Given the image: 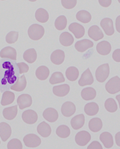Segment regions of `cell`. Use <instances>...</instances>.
Here are the masks:
<instances>
[{
	"mask_svg": "<svg viewBox=\"0 0 120 149\" xmlns=\"http://www.w3.org/2000/svg\"><path fill=\"white\" fill-rule=\"evenodd\" d=\"M44 27L38 24H33L28 29V36L34 41H37L41 39L44 36Z\"/></svg>",
	"mask_w": 120,
	"mask_h": 149,
	"instance_id": "6da1fadb",
	"label": "cell"
},
{
	"mask_svg": "<svg viewBox=\"0 0 120 149\" xmlns=\"http://www.w3.org/2000/svg\"><path fill=\"white\" fill-rule=\"evenodd\" d=\"M105 90L109 94H116L120 91V78L116 76L110 79L105 85Z\"/></svg>",
	"mask_w": 120,
	"mask_h": 149,
	"instance_id": "7a4b0ae2",
	"label": "cell"
},
{
	"mask_svg": "<svg viewBox=\"0 0 120 149\" xmlns=\"http://www.w3.org/2000/svg\"><path fill=\"white\" fill-rule=\"evenodd\" d=\"M109 74V66L108 63L100 65L95 71V77L98 82L103 83Z\"/></svg>",
	"mask_w": 120,
	"mask_h": 149,
	"instance_id": "3957f363",
	"label": "cell"
},
{
	"mask_svg": "<svg viewBox=\"0 0 120 149\" xmlns=\"http://www.w3.org/2000/svg\"><path fill=\"white\" fill-rule=\"evenodd\" d=\"M23 143L27 147L36 148L41 144V141L39 137L34 134H28L23 138Z\"/></svg>",
	"mask_w": 120,
	"mask_h": 149,
	"instance_id": "277c9868",
	"label": "cell"
},
{
	"mask_svg": "<svg viewBox=\"0 0 120 149\" xmlns=\"http://www.w3.org/2000/svg\"><path fill=\"white\" fill-rule=\"evenodd\" d=\"M91 134L88 131L81 130L76 134V137H75V141L77 145L84 146L89 143V142L91 141Z\"/></svg>",
	"mask_w": 120,
	"mask_h": 149,
	"instance_id": "5b68a950",
	"label": "cell"
},
{
	"mask_svg": "<svg viewBox=\"0 0 120 149\" xmlns=\"http://www.w3.org/2000/svg\"><path fill=\"white\" fill-rule=\"evenodd\" d=\"M22 120L28 125L35 124L38 119V116L36 111L29 109L22 113Z\"/></svg>",
	"mask_w": 120,
	"mask_h": 149,
	"instance_id": "8992f818",
	"label": "cell"
},
{
	"mask_svg": "<svg viewBox=\"0 0 120 149\" xmlns=\"http://www.w3.org/2000/svg\"><path fill=\"white\" fill-rule=\"evenodd\" d=\"M17 102L19 108L21 110H23L25 108L31 107L33 101L32 97L29 95L22 94L18 97Z\"/></svg>",
	"mask_w": 120,
	"mask_h": 149,
	"instance_id": "52a82bcc",
	"label": "cell"
},
{
	"mask_svg": "<svg viewBox=\"0 0 120 149\" xmlns=\"http://www.w3.org/2000/svg\"><path fill=\"white\" fill-rule=\"evenodd\" d=\"M101 27H102L103 31L105 34L108 36H111L114 33V23L112 19L110 18H104L101 21L100 23Z\"/></svg>",
	"mask_w": 120,
	"mask_h": 149,
	"instance_id": "ba28073f",
	"label": "cell"
},
{
	"mask_svg": "<svg viewBox=\"0 0 120 149\" xmlns=\"http://www.w3.org/2000/svg\"><path fill=\"white\" fill-rule=\"evenodd\" d=\"M61 111L62 115L65 117H69L76 113V107L72 102L67 101L62 104Z\"/></svg>",
	"mask_w": 120,
	"mask_h": 149,
	"instance_id": "9c48e42d",
	"label": "cell"
},
{
	"mask_svg": "<svg viewBox=\"0 0 120 149\" xmlns=\"http://www.w3.org/2000/svg\"><path fill=\"white\" fill-rule=\"evenodd\" d=\"M93 83V77L92 74L91 73L90 69L89 68L85 71L83 74H81L79 81H78V84L81 87L86 85H91Z\"/></svg>",
	"mask_w": 120,
	"mask_h": 149,
	"instance_id": "30bf717a",
	"label": "cell"
},
{
	"mask_svg": "<svg viewBox=\"0 0 120 149\" xmlns=\"http://www.w3.org/2000/svg\"><path fill=\"white\" fill-rule=\"evenodd\" d=\"M69 31L73 33L76 39L83 37L85 35V28L78 23H72L69 26Z\"/></svg>",
	"mask_w": 120,
	"mask_h": 149,
	"instance_id": "8fae6325",
	"label": "cell"
},
{
	"mask_svg": "<svg viewBox=\"0 0 120 149\" xmlns=\"http://www.w3.org/2000/svg\"><path fill=\"white\" fill-rule=\"evenodd\" d=\"M88 36L91 39L95 41L100 40L104 37L102 29L97 25H93L89 27L88 30Z\"/></svg>",
	"mask_w": 120,
	"mask_h": 149,
	"instance_id": "7c38bea8",
	"label": "cell"
},
{
	"mask_svg": "<svg viewBox=\"0 0 120 149\" xmlns=\"http://www.w3.org/2000/svg\"><path fill=\"white\" fill-rule=\"evenodd\" d=\"M11 128L8 123L2 122L0 123V136L2 141H8L11 135Z\"/></svg>",
	"mask_w": 120,
	"mask_h": 149,
	"instance_id": "4fadbf2b",
	"label": "cell"
},
{
	"mask_svg": "<svg viewBox=\"0 0 120 149\" xmlns=\"http://www.w3.org/2000/svg\"><path fill=\"white\" fill-rule=\"evenodd\" d=\"M93 43L89 39H83L76 42L75 44L76 49L80 53H84L89 49L93 47Z\"/></svg>",
	"mask_w": 120,
	"mask_h": 149,
	"instance_id": "5bb4252c",
	"label": "cell"
},
{
	"mask_svg": "<svg viewBox=\"0 0 120 149\" xmlns=\"http://www.w3.org/2000/svg\"><path fill=\"white\" fill-rule=\"evenodd\" d=\"M1 58H8L11 60L17 59V51L11 47H6L0 51Z\"/></svg>",
	"mask_w": 120,
	"mask_h": 149,
	"instance_id": "9a60e30c",
	"label": "cell"
},
{
	"mask_svg": "<svg viewBox=\"0 0 120 149\" xmlns=\"http://www.w3.org/2000/svg\"><path fill=\"white\" fill-rule=\"evenodd\" d=\"M43 116L48 122L54 123L58 119L59 115L56 109L53 108H48L44 111Z\"/></svg>",
	"mask_w": 120,
	"mask_h": 149,
	"instance_id": "2e32d148",
	"label": "cell"
},
{
	"mask_svg": "<svg viewBox=\"0 0 120 149\" xmlns=\"http://www.w3.org/2000/svg\"><path fill=\"white\" fill-rule=\"evenodd\" d=\"M99 54L102 55H107L112 51V45L109 42L107 41H103L99 43L96 47Z\"/></svg>",
	"mask_w": 120,
	"mask_h": 149,
	"instance_id": "e0dca14e",
	"label": "cell"
},
{
	"mask_svg": "<svg viewBox=\"0 0 120 149\" xmlns=\"http://www.w3.org/2000/svg\"><path fill=\"white\" fill-rule=\"evenodd\" d=\"M65 60V53L61 49H57L54 51L51 55V61L53 64L61 65L62 64Z\"/></svg>",
	"mask_w": 120,
	"mask_h": 149,
	"instance_id": "ac0fdd59",
	"label": "cell"
},
{
	"mask_svg": "<svg viewBox=\"0 0 120 149\" xmlns=\"http://www.w3.org/2000/svg\"><path fill=\"white\" fill-rule=\"evenodd\" d=\"M70 91V87L67 84L55 86L53 88V93L55 96L63 97L66 96Z\"/></svg>",
	"mask_w": 120,
	"mask_h": 149,
	"instance_id": "d6986e66",
	"label": "cell"
},
{
	"mask_svg": "<svg viewBox=\"0 0 120 149\" xmlns=\"http://www.w3.org/2000/svg\"><path fill=\"white\" fill-rule=\"evenodd\" d=\"M100 140L106 148H110L114 146V139L111 133L103 132L100 136Z\"/></svg>",
	"mask_w": 120,
	"mask_h": 149,
	"instance_id": "ffe728a7",
	"label": "cell"
},
{
	"mask_svg": "<svg viewBox=\"0 0 120 149\" xmlns=\"http://www.w3.org/2000/svg\"><path fill=\"white\" fill-rule=\"evenodd\" d=\"M37 131L42 137L46 138V137L50 136L51 133V129L50 125L48 123L46 122H41L37 126Z\"/></svg>",
	"mask_w": 120,
	"mask_h": 149,
	"instance_id": "44dd1931",
	"label": "cell"
},
{
	"mask_svg": "<svg viewBox=\"0 0 120 149\" xmlns=\"http://www.w3.org/2000/svg\"><path fill=\"white\" fill-rule=\"evenodd\" d=\"M27 86L26 78L24 75H22L18 79L15 83L11 86V89L17 92H21L25 90Z\"/></svg>",
	"mask_w": 120,
	"mask_h": 149,
	"instance_id": "7402d4cb",
	"label": "cell"
},
{
	"mask_svg": "<svg viewBox=\"0 0 120 149\" xmlns=\"http://www.w3.org/2000/svg\"><path fill=\"white\" fill-rule=\"evenodd\" d=\"M85 124V116L83 114L75 116L71 120L72 127L74 130H79L84 127Z\"/></svg>",
	"mask_w": 120,
	"mask_h": 149,
	"instance_id": "603a6c76",
	"label": "cell"
},
{
	"mask_svg": "<svg viewBox=\"0 0 120 149\" xmlns=\"http://www.w3.org/2000/svg\"><path fill=\"white\" fill-rule=\"evenodd\" d=\"M18 115V106L15 105L11 107H7L3 111L4 117L7 120L14 119Z\"/></svg>",
	"mask_w": 120,
	"mask_h": 149,
	"instance_id": "cb8c5ba5",
	"label": "cell"
},
{
	"mask_svg": "<svg viewBox=\"0 0 120 149\" xmlns=\"http://www.w3.org/2000/svg\"><path fill=\"white\" fill-rule=\"evenodd\" d=\"M88 127L91 131L98 132L102 130L103 123L100 118H93L89 120Z\"/></svg>",
	"mask_w": 120,
	"mask_h": 149,
	"instance_id": "d4e9b609",
	"label": "cell"
},
{
	"mask_svg": "<svg viewBox=\"0 0 120 149\" xmlns=\"http://www.w3.org/2000/svg\"><path fill=\"white\" fill-rule=\"evenodd\" d=\"M60 42L63 46H71L74 42V38L71 33L68 32H63L60 36Z\"/></svg>",
	"mask_w": 120,
	"mask_h": 149,
	"instance_id": "484cf974",
	"label": "cell"
},
{
	"mask_svg": "<svg viewBox=\"0 0 120 149\" xmlns=\"http://www.w3.org/2000/svg\"><path fill=\"white\" fill-rule=\"evenodd\" d=\"M96 95H97L96 91L95 88L92 87L85 88L81 91V93L82 99L85 101H91L94 99L96 97Z\"/></svg>",
	"mask_w": 120,
	"mask_h": 149,
	"instance_id": "4316f807",
	"label": "cell"
},
{
	"mask_svg": "<svg viewBox=\"0 0 120 149\" xmlns=\"http://www.w3.org/2000/svg\"><path fill=\"white\" fill-rule=\"evenodd\" d=\"M23 59L29 63H33L36 61L37 57V52L35 49H29L25 51L23 55Z\"/></svg>",
	"mask_w": 120,
	"mask_h": 149,
	"instance_id": "83f0119b",
	"label": "cell"
},
{
	"mask_svg": "<svg viewBox=\"0 0 120 149\" xmlns=\"http://www.w3.org/2000/svg\"><path fill=\"white\" fill-rule=\"evenodd\" d=\"M84 111L87 115L94 116L99 112V106L96 102H89L84 107Z\"/></svg>",
	"mask_w": 120,
	"mask_h": 149,
	"instance_id": "f1b7e54d",
	"label": "cell"
},
{
	"mask_svg": "<svg viewBox=\"0 0 120 149\" xmlns=\"http://www.w3.org/2000/svg\"><path fill=\"white\" fill-rule=\"evenodd\" d=\"M36 20L40 23H46L49 20V13L46 9L43 8H39L36 11L35 14Z\"/></svg>",
	"mask_w": 120,
	"mask_h": 149,
	"instance_id": "f546056e",
	"label": "cell"
},
{
	"mask_svg": "<svg viewBox=\"0 0 120 149\" xmlns=\"http://www.w3.org/2000/svg\"><path fill=\"white\" fill-rule=\"evenodd\" d=\"M49 75V70L46 66H40L36 71V77L40 81H45Z\"/></svg>",
	"mask_w": 120,
	"mask_h": 149,
	"instance_id": "4dcf8cb0",
	"label": "cell"
},
{
	"mask_svg": "<svg viewBox=\"0 0 120 149\" xmlns=\"http://www.w3.org/2000/svg\"><path fill=\"white\" fill-rule=\"evenodd\" d=\"M15 100V94L13 92L7 91L4 92L2 95L1 104L2 106L9 105L12 103Z\"/></svg>",
	"mask_w": 120,
	"mask_h": 149,
	"instance_id": "1f68e13d",
	"label": "cell"
},
{
	"mask_svg": "<svg viewBox=\"0 0 120 149\" xmlns=\"http://www.w3.org/2000/svg\"><path fill=\"white\" fill-rule=\"evenodd\" d=\"M79 70L76 67H69L65 71V75L68 80L70 81H76L79 77Z\"/></svg>",
	"mask_w": 120,
	"mask_h": 149,
	"instance_id": "d6a6232c",
	"label": "cell"
},
{
	"mask_svg": "<svg viewBox=\"0 0 120 149\" xmlns=\"http://www.w3.org/2000/svg\"><path fill=\"white\" fill-rule=\"evenodd\" d=\"M76 19L80 22L88 23L90 22L91 20V15L88 11L86 10H81L77 13Z\"/></svg>",
	"mask_w": 120,
	"mask_h": 149,
	"instance_id": "836d02e7",
	"label": "cell"
},
{
	"mask_svg": "<svg viewBox=\"0 0 120 149\" xmlns=\"http://www.w3.org/2000/svg\"><path fill=\"white\" fill-rule=\"evenodd\" d=\"M71 130L67 125H60L56 129V134L62 139H66L70 135Z\"/></svg>",
	"mask_w": 120,
	"mask_h": 149,
	"instance_id": "e575fe53",
	"label": "cell"
},
{
	"mask_svg": "<svg viewBox=\"0 0 120 149\" xmlns=\"http://www.w3.org/2000/svg\"><path fill=\"white\" fill-rule=\"evenodd\" d=\"M67 18L64 15H61L55 21V27L59 31H62L65 29L67 26Z\"/></svg>",
	"mask_w": 120,
	"mask_h": 149,
	"instance_id": "d590c367",
	"label": "cell"
},
{
	"mask_svg": "<svg viewBox=\"0 0 120 149\" xmlns=\"http://www.w3.org/2000/svg\"><path fill=\"white\" fill-rule=\"evenodd\" d=\"M105 108L109 113H115L117 110V104L112 98H109L105 102Z\"/></svg>",
	"mask_w": 120,
	"mask_h": 149,
	"instance_id": "8d00e7d4",
	"label": "cell"
},
{
	"mask_svg": "<svg viewBox=\"0 0 120 149\" xmlns=\"http://www.w3.org/2000/svg\"><path fill=\"white\" fill-rule=\"evenodd\" d=\"M65 81L64 76L61 72H55L52 74L50 79H49V83L51 85H55L58 83H63Z\"/></svg>",
	"mask_w": 120,
	"mask_h": 149,
	"instance_id": "74e56055",
	"label": "cell"
},
{
	"mask_svg": "<svg viewBox=\"0 0 120 149\" xmlns=\"http://www.w3.org/2000/svg\"><path fill=\"white\" fill-rule=\"evenodd\" d=\"M19 33L17 31H10L7 34L6 37V41L9 44L15 43L18 39Z\"/></svg>",
	"mask_w": 120,
	"mask_h": 149,
	"instance_id": "f35d334b",
	"label": "cell"
},
{
	"mask_svg": "<svg viewBox=\"0 0 120 149\" xmlns=\"http://www.w3.org/2000/svg\"><path fill=\"white\" fill-rule=\"evenodd\" d=\"M22 142L18 139H11L8 144V149H22Z\"/></svg>",
	"mask_w": 120,
	"mask_h": 149,
	"instance_id": "ab89813d",
	"label": "cell"
},
{
	"mask_svg": "<svg viewBox=\"0 0 120 149\" xmlns=\"http://www.w3.org/2000/svg\"><path fill=\"white\" fill-rule=\"evenodd\" d=\"M62 5L63 8L67 9H71L75 8L77 4V1L76 0H72V1H69V0H62Z\"/></svg>",
	"mask_w": 120,
	"mask_h": 149,
	"instance_id": "60d3db41",
	"label": "cell"
},
{
	"mask_svg": "<svg viewBox=\"0 0 120 149\" xmlns=\"http://www.w3.org/2000/svg\"><path fill=\"white\" fill-rule=\"evenodd\" d=\"M18 67L19 69V72H20V74H23L25 73L28 72L29 71V67L27 64H25V63H18L17 64Z\"/></svg>",
	"mask_w": 120,
	"mask_h": 149,
	"instance_id": "b9f144b4",
	"label": "cell"
},
{
	"mask_svg": "<svg viewBox=\"0 0 120 149\" xmlns=\"http://www.w3.org/2000/svg\"><path fill=\"white\" fill-rule=\"evenodd\" d=\"M87 149H103V147L98 141H93L88 146Z\"/></svg>",
	"mask_w": 120,
	"mask_h": 149,
	"instance_id": "7bdbcfd3",
	"label": "cell"
},
{
	"mask_svg": "<svg viewBox=\"0 0 120 149\" xmlns=\"http://www.w3.org/2000/svg\"><path fill=\"white\" fill-rule=\"evenodd\" d=\"M112 57L113 59H114L116 62H120V49H116L114 51L112 55Z\"/></svg>",
	"mask_w": 120,
	"mask_h": 149,
	"instance_id": "ee69618b",
	"label": "cell"
},
{
	"mask_svg": "<svg viewBox=\"0 0 120 149\" xmlns=\"http://www.w3.org/2000/svg\"><path fill=\"white\" fill-rule=\"evenodd\" d=\"M99 3H100L101 6L103 8H108L110 5L112 4V1L111 0H107V1H105V0H100L99 1Z\"/></svg>",
	"mask_w": 120,
	"mask_h": 149,
	"instance_id": "f6af8a7d",
	"label": "cell"
},
{
	"mask_svg": "<svg viewBox=\"0 0 120 149\" xmlns=\"http://www.w3.org/2000/svg\"><path fill=\"white\" fill-rule=\"evenodd\" d=\"M116 27L117 32L120 33V15H119L116 19Z\"/></svg>",
	"mask_w": 120,
	"mask_h": 149,
	"instance_id": "bcb514c9",
	"label": "cell"
},
{
	"mask_svg": "<svg viewBox=\"0 0 120 149\" xmlns=\"http://www.w3.org/2000/svg\"><path fill=\"white\" fill-rule=\"evenodd\" d=\"M115 139H116V144L120 147V132H118L116 134V136H115Z\"/></svg>",
	"mask_w": 120,
	"mask_h": 149,
	"instance_id": "7dc6e473",
	"label": "cell"
},
{
	"mask_svg": "<svg viewBox=\"0 0 120 149\" xmlns=\"http://www.w3.org/2000/svg\"><path fill=\"white\" fill-rule=\"evenodd\" d=\"M116 99L117 100V101H118V102H119V108H120V95H117Z\"/></svg>",
	"mask_w": 120,
	"mask_h": 149,
	"instance_id": "c3c4849f",
	"label": "cell"
},
{
	"mask_svg": "<svg viewBox=\"0 0 120 149\" xmlns=\"http://www.w3.org/2000/svg\"><path fill=\"white\" fill-rule=\"evenodd\" d=\"M118 2H119V3H120V0H119V1H118Z\"/></svg>",
	"mask_w": 120,
	"mask_h": 149,
	"instance_id": "681fc988",
	"label": "cell"
}]
</instances>
